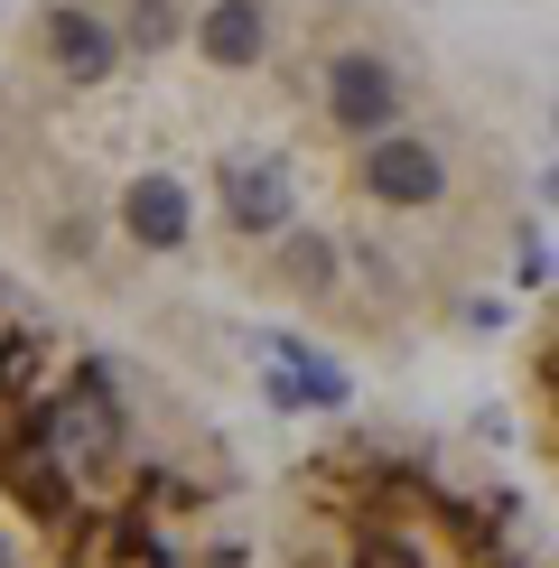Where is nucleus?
<instances>
[{
    "label": "nucleus",
    "instance_id": "20e7f679",
    "mask_svg": "<svg viewBox=\"0 0 559 568\" xmlns=\"http://www.w3.org/2000/svg\"><path fill=\"white\" fill-rule=\"evenodd\" d=\"M512 392H522L531 466H541V485H550V504H559V290L541 298V317H531L522 345H512Z\"/></svg>",
    "mask_w": 559,
    "mask_h": 568
},
{
    "label": "nucleus",
    "instance_id": "f257e3e1",
    "mask_svg": "<svg viewBox=\"0 0 559 568\" xmlns=\"http://www.w3.org/2000/svg\"><path fill=\"white\" fill-rule=\"evenodd\" d=\"M531 178L392 0H19L0 252L177 383L345 410L476 317Z\"/></svg>",
    "mask_w": 559,
    "mask_h": 568
},
{
    "label": "nucleus",
    "instance_id": "f03ea898",
    "mask_svg": "<svg viewBox=\"0 0 559 568\" xmlns=\"http://www.w3.org/2000/svg\"><path fill=\"white\" fill-rule=\"evenodd\" d=\"M0 568H262V504L196 383L0 252Z\"/></svg>",
    "mask_w": 559,
    "mask_h": 568
},
{
    "label": "nucleus",
    "instance_id": "7ed1b4c3",
    "mask_svg": "<svg viewBox=\"0 0 559 568\" xmlns=\"http://www.w3.org/2000/svg\"><path fill=\"white\" fill-rule=\"evenodd\" d=\"M262 568H559V531L476 447L345 419L271 476Z\"/></svg>",
    "mask_w": 559,
    "mask_h": 568
}]
</instances>
